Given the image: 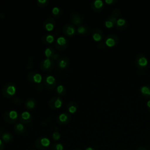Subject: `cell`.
I'll use <instances>...</instances> for the list:
<instances>
[{"instance_id":"obj_1","label":"cell","mask_w":150,"mask_h":150,"mask_svg":"<svg viewBox=\"0 0 150 150\" xmlns=\"http://www.w3.org/2000/svg\"><path fill=\"white\" fill-rule=\"evenodd\" d=\"M16 92V87L12 83H8L5 84L2 89V95L7 98L13 97Z\"/></svg>"},{"instance_id":"obj_2","label":"cell","mask_w":150,"mask_h":150,"mask_svg":"<svg viewBox=\"0 0 150 150\" xmlns=\"http://www.w3.org/2000/svg\"><path fill=\"white\" fill-rule=\"evenodd\" d=\"M42 80L44 86L49 90L54 89L57 85V81L55 77L51 74L45 75L43 77Z\"/></svg>"},{"instance_id":"obj_3","label":"cell","mask_w":150,"mask_h":150,"mask_svg":"<svg viewBox=\"0 0 150 150\" xmlns=\"http://www.w3.org/2000/svg\"><path fill=\"white\" fill-rule=\"evenodd\" d=\"M50 143V141L49 139L46 137H40L36 139L35 145L37 149L40 150H44L49 146Z\"/></svg>"},{"instance_id":"obj_4","label":"cell","mask_w":150,"mask_h":150,"mask_svg":"<svg viewBox=\"0 0 150 150\" xmlns=\"http://www.w3.org/2000/svg\"><path fill=\"white\" fill-rule=\"evenodd\" d=\"M54 67L53 60L46 58L42 60L40 63V68L42 71L47 72L52 70Z\"/></svg>"},{"instance_id":"obj_5","label":"cell","mask_w":150,"mask_h":150,"mask_svg":"<svg viewBox=\"0 0 150 150\" xmlns=\"http://www.w3.org/2000/svg\"><path fill=\"white\" fill-rule=\"evenodd\" d=\"M3 117L5 121L8 123H15L18 120V114L15 110H8L4 114Z\"/></svg>"},{"instance_id":"obj_6","label":"cell","mask_w":150,"mask_h":150,"mask_svg":"<svg viewBox=\"0 0 150 150\" xmlns=\"http://www.w3.org/2000/svg\"><path fill=\"white\" fill-rule=\"evenodd\" d=\"M27 77L32 83L37 84H39L43 79L42 75L36 71H29L27 75Z\"/></svg>"},{"instance_id":"obj_7","label":"cell","mask_w":150,"mask_h":150,"mask_svg":"<svg viewBox=\"0 0 150 150\" xmlns=\"http://www.w3.org/2000/svg\"><path fill=\"white\" fill-rule=\"evenodd\" d=\"M62 103L63 100L60 96H55L49 101V106L52 109H58L62 107Z\"/></svg>"},{"instance_id":"obj_8","label":"cell","mask_w":150,"mask_h":150,"mask_svg":"<svg viewBox=\"0 0 150 150\" xmlns=\"http://www.w3.org/2000/svg\"><path fill=\"white\" fill-rule=\"evenodd\" d=\"M76 31L77 30L74 25L72 23H66L63 27V33L68 37H72L74 36Z\"/></svg>"},{"instance_id":"obj_9","label":"cell","mask_w":150,"mask_h":150,"mask_svg":"<svg viewBox=\"0 0 150 150\" xmlns=\"http://www.w3.org/2000/svg\"><path fill=\"white\" fill-rule=\"evenodd\" d=\"M68 45L67 39L63 36H59L57 38L55 42V47L59 51H63L66 49Z\"/></svg>"},{"instance_id":"obj_10","label":"cell","mask_w":150,"mask_h":150,"mask_svg":"<svg viewBox=\"0 0 150 150\" xmlns=\"http://www.w3.org/2000/svg\"><path fill=\"white\" fill-rule=\"evenodd\" d=\"M71 120V115L69 112H64L59 114L57 117V122L60 125H66Z\"/></svg>"},{"instance_id":"obj_11","label":"cell","mask_w":150,"mask_h":150,"mask_svg":"<svg viewBox=\"0 0 150 150\" xmlns=\"http://www.w3.org/2000/svg\"><path fill=\"white\" fill-rule=\"evenodd\" d=\"M44 54L46 58L51 59L52 60H57L59 58V54L55 52V50L52 46L47 47L44 50Z\"/></svg>"},{"instance_id":"obj_12","label":"cell","mask_w":150,"mask_h":150,"mask_svg":"<svg viewBox=\"0 0 150 150\" xmlns=\"http://www.w3.org/2000/svg\"><path fill=\"white\" fill-rule=\"evenodd\" d=\"M70 64V59L66 56L60 57L56 61V65L60 69H63L69 66Z\"/></svg>"},{"instance_id":"obj_13","label":"cell","mask_w":150,"mask_h":150,"mask_svg":"<svg viewBox=\"0 0 150 150\" xmlns=\"http://www.w3.org/2000/svg\"><path fill=\"white\" fill-rule=\"evenodd\" d=\"M56 26V21L52 18L46 19L43 23V28L47 31H52Z\"/></svg>"},{"instance_id":"obj_14","label":"cell","mask_w":150,"mask_h":150,"mask_svg":"<svg viewBox=\"0 0 150 150\" xmlns=\"http://www.w3.org/2000/svg\"><path fill=\"white\" fill-rule=\"evenodd\" d=\"M32 120V115L30 114V113L27 111H23L19 117V120L20 121V122L22 123V124H28L29 122H31Z\"/></svg>"},{"instance_id":"obj_15","label":"cell","mask_w":150,"mask_h":150,"mask_svg":"<svg viewBox=\"0 0 150 150\" xmlns=\"http://www.w3.org/2000/svg\"><path fill=\"white\" fill-rule=\"evenodd\" d=\"M54 40V35L52 33L45 34L42 38V42L45 45H49Z\"/></svg>"},{"instance_id":"obj_16","label":"cell","mask_w":150,"mask_h":150,"mask_svg":"<svg viewBox=\"0 0 150 150\" xmlns=\"http://www.w3.org/2000/svg\"><path fill=\"white\" fill-rule=\"evenodd\" d=\"M70 21L75 25H79L81 23V19L77 12H72L70 15Z\"/></svg>"},{"instance_id":"obj_17","label":"cell","mask_w":150,"mask_h":150,"mask_svg":"<svg viewBox=\"0 0 150 150\" xmlns=\"http://www.w3.org/2000/svg\"><path fill=\"white\" fill-rule=\"evenodd\" d=\"M37 104L36 100L33 98H29L25 102V107L28 110L34 109Z\"/></svg>"},{"instance_id":"obj_18","label":"cell","mask_w":150,"mask_h":150,"mask_svg":"<svg viewBox=\"0 0 150 150\" xmlns=\"http://www.w3.org/2000/svg\"><path fill=\"white\" fill-rule=\"evenodd\" d=\"M67 110L69 112V113H75L77 110V104L76 102L71 101H69L66 105Z\"/></svg>"},{"instance_id":"obj_19","label":"cell","mask_w":150,"mask_h":150,"mask_svg":"<svg viewBox=\"0 0 150 150\" xmlns=\"http://www.w3.org/2000/svg\"><path fill=\"white\" fill-rule=\"evenodd\" d=\"M103 6V2L101 0H95L91 4V8L95 11H100Z\"/></svg>"},{"instance_id":"obj_20","label":"cell","mask_w":150,"mask_h":150,"mask_svg":"<svg viewBox=\"0 0 150 150\" xmlns=\"http://www.w3.org/2000/svg\"><path fill=\"white\" fill-rule=\"evenodd\" d=\"M15 132L18 134H22L25 131V127L23 124L21 122H16L13 127Z\"/></svg>"},{"instance_id":"obj_21","label":"cell","mask_w":150,"mask_h":150,"mask_svg":"<svg viewBox=\"0 0 150 150\" xmlns=\"http://www.w3.org/2000/svg\"><path fill=\"white\" fill-rule=\"evenodd\" d=\"M1 138L3 141L6 143H9L13 141V137L12 134H11L9 132H4L2 135H1Z\"/></svg>"},{"instance_id":"obj_22","label":"cell","mask_w":150,"mask_h":150,"mask_svg":"<svg viewBox=\"0 0 150 150\" xmlns=\"http://www.w3.org/2000/svg\"><path fill=\"white\" fill-rule=\"evenodd\" d=\"M92 36L94 40L96 41H99L102 39L103 34L101 31L100 29H95L93 30L92 33Z\"/></svg>"},{"instance_id":"obj_23","label":"cell","mask_w":150,"mask_h":150,"mask_svg":"<svg viewBox=\"0 0 150 150\" xmlns=\"http://www.w3.org/2000/svg\"><path fill=\"white\" fill-rule=\"evenodd\" d=\"M56 93L59 95V96H63L66 93V89L64 86L60 84L57 86L56 89Z\"/></svg>"},{"instance_id":"obj_24","label":"cell","mask_w":150,"mask_h":150,"mask_svg":"<svg viewBox=\"0 0 150 150\" xmlns=\"http://www.w3.org/2000/svg\"><path fill=\"white\" fill-rule=\"evenodd\" d=\"M52 13L54 17L58 18V17L61 16V15L62 13V10L59 6H54L52 8Z\"/></svg>"},{"instance_id":"obj_25","label":"cell","mask_w":150,"mask_h":150,"mask_svg":"<svg viewBox=\"0 0 150 150\" xmlns=\"http://www.w3.org/2000/svg\"><path fill=\"white\" fill-rule=\"evenodd\" d=\"M138 64L141 67H144L148 63V60L145 56H141L138 60H137Z\"/></svg>"},{"instance_id":"obj_26","label":"cell","mask_w":150,"mask_h":150,"mask_svg":"<svg viewBox=\"0 0 150 150\" xmlns=\"http://www.w3.org/2000/svg\"><path fill=\"white\" fill-rule=\"evenodd\" d=\"M52 150H64L63 145L60 143H54L51 146Z\"/></svg>"},{"instance_id":"obj_27","label":"cell","mask_w":150,"mask_h":150,"mask_svg":"<svg viewBox=\"0 0 150 150\" xmlns=\"http://www.w3.org/2000/svg\"><path fill=\"white\" fill-rule=\"evenodd\" d=\"M87 28L84 25H80L77 29V31L79 34H84L87 32Z\"/></svg>"},{"instance_id":"obj_28","label":"cell","mask_w":150,"mask_h":150,"mask_svg":"<svg viewBox=\"0 0 150 150\" xmlns=\"http://www.w3.org/2000/svg\"><path fill=\"white\" fill-rule=\"evenodd\" d=\"M141 91L143 94L150 96V89L146 86H143L141 87Z\"/></svg>"},{"instance_id":"obj_29","label":"cell","mask_w":150,"mask_h":150,"mask_svg":"<svg viewBox=\"0 0 150 150\" xmlns=\"http://www.w3.org/2000/svg\"><path fill=\"white\" fill-rule=\"evenodd\" d=\"M49 1L48 0H37L36 3L40 7H45L49 4Z\"/></svg>"},{"instance_id":"obj_30","label":"cell","mask_w":150,"mask_h":150,"mask_svg":"<svg viewBox=\"0 0 150 150\" xmlns=\"http://www.w3.org/2000/svg\"><path fill=\"white\" fill-rule=\"evenodd\" d=\"M105 43L106 45L109 46V47H111V46H113L115 43V40H114V39L111 38H108L106 39L105 40Z\"/></svg>"},{"instance_id":"obj_31","label":"cell","mask_w":150,"mask_h":150,"mask_svg":"<svg viewBox=\"0 0 150 150\" xmlns=\"http://www.w3.org/2000/svg\"><path fill=\"white\" fill-rule=\"evenodd\" d=\"M52 138L55 141H57L60 139V133L57 131H54L53 134H52Z\"/></svg>"},{"instance_id":"obj_32","label":"cell","mask_w":150,"mask_h":150,"mask_svg":"<svg viewBox=\"0 0 150 150\" xmlns=\"http://www.w3.org/2000/svg\"><path fill=\"white\" fill-rule=\"evenodd\" d=\"M125 23V20L123 18H119L117 21V25L118 26H123Z\"/></svg>"},{"instance_id":"obj_33","label":"cell","mask_w":150,"mask_h":150,"mask_svg":"<svg viewBox=\"0 0 150 150\" xmlns=\"http://www.w3.org/2000/svg\"><path fill=\"white\" fill-rule=\"evenodd\" d=\"M105 25L107 28H110L113 26V22L111 21H110L109 19H108L105 22Z\"/></svg>"},{"instance_id":"obj_34","label":"cell","mask_w":150,"mask_h":150,"mask_svg":"<svg viewBox=\"0 0 150 150\" xmlns=\"http://www.w3.org/2000/svg\"><path fill=\"white\" fill-rule=\"evenodd\" d=\"M4 148H5V145L2 141V138H0V150H4Z\"/></svg>"},{"instance_id":"obj_35","label":"cell","mask_w":150,"mask_h":150,"mask_svg":"<svg viewBox=\"0 0 150 150\" xmlns=\"http://www.w3.org/2000/svg\"><path fill=\"white\" fill-rule=\"evenodd\" d=\"M137 150H147V149L144 146H139L137 149Z\"/></svg>"},{"instance_id":"obj_36","label":"cell","mask_w":150,"mask_h":150,"mask_svg":"<svg viewBox=\"0 0 150 150\" xmlns=\"http://www.w3.org/2000/svg\"><path fill=\"white\" fill-rule=\"evenodd\" d=\"M85 150H95V149H94V148H92V147L89 146V147L86 148L85 149Z\"/></svg>"},{"instance_id":"obj_37","label":"cell","mask_w":150,"mask_h":150,"mask_svg":"<svg viewBox=\"0 0 150 150\" xmlns=\"http://www.w3.org/2000/svg\"><path fill=\"white\" fill-rule=\"evenodd\" d=\"M105 2L106 3H107V4H111V3H112L113 2V1L112 0H105Z\"/></svg>"},{"instance_id":"obj_38","label":"cell","mask_w":150,"mask_h":150,"mask_svg":"<svg viewBox=\"0 0 150 150\" xmlns=\"http://www.w3.org/2000/svg\"><path fill=\"white\" fill-rule=\"evenodd\" d=\"M146 105H147V106H148L149 108H150V100H149L147 101Z\"/></svg>"},{"instance_id":"obj_39","label":"cell","mask_w":150,"mask_h":150,"mask_svg":"<svg viewBox=\"0 0 150 150\" xmlns=\"http://www.w3.org/2000/svg\"><path fill=\"white\" fill-rule=\"evenodd\" d=\"M75 150H81L80 149H75Z\"/></svg>"}]
</instances>
